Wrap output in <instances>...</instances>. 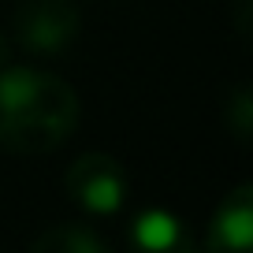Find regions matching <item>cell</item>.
<instances>
[{"label":"cell","mask_w":253,"mask_h":253,"mask_svg":"<svg viewBox=\"0 0 253 253\" xmlns=\"http://www.w3.org/2000/svg\"><path fill=\"white\" fill-rule=\"evenodd\" d=\"M63 186L75 205L89 216H116L126 205V171L108 153H82L67 168Z\"/></svg>","instance_id":"3957f363"},{"label":"cell","mask_w":253,"mask_h":253,"mask_svg":"<svg viewBox=\"0 0 253 253\" xmlns=\"http://www.w3.org/2000/svg\"><path fill=\"white\" fill-rule=\"evenodd\" d=\"M130 242L145 253H179L186 250V227L168 209H145L130 223Z\"/></svg>","instance_id":"5b68a950"},{"label":"cell","mask_w":253,"mask_h":253,"mask_svg":"<svg viewBox=\"0 0 253 253\" xmlns=\"http://www.w3.org/2000/svg\"><path fill=\"white\" fill-rule=\"evenodd\" d=\"M82 116L79 93L60 75L4 63L0 67V149L41 157L75 134Z\"/></svg>","instance_id":"6da1fadb"},{"label":"cell","mask_w":253,"mask_h":253,"mask_svg":"<svg viewBox=\"0 0 253 253\" xmlns=\"http://www.w3.org/2000/svg\"><path fill=\"white\" fill-rule=\"evenodd\" d=\"M82 34L75 0H26L11 15V45L30 56H63Z\"/></svg>","instance_id":"7a4b0ae2"},{"label":"cell","mask_w":253,"mask_h":253,"mask_svg":"<svg viewBox=\"0 0 253 253\" xmlns=\"http://www.w3.org/2000/svg\"><path fill=\"white\" fill-rule=\"evenodd\" d=\"M223 123L235 134V142H250V134H253V89L250 86H238L223 101Z\"/></svg>","instance_id":"52a82bcc"},{"label":"cell","mask_w":253,"mask_h":253,"mask_svg":"<svg viewBox=\"0 0 253 253\" xmlns=\"http://www.w3.org/2000/svg\"><path fill=\"white\" fill-rule=\"evenodd\" d=\"M38 253H108V238L89 223H56L34 238Z\"/></svg>","instance_id":"8992f818"},{"label":"cell","mask_w":253,"mask_h":253,"mask_svg":"<svg viewBox=\"0 0 253 253\" xmlns=\"http://www.w3.org/2000/svg\"><path fill=\"white\" fill-rule=\"evenodd\" d=\"M205 246L212 253H246L253 246V186L238 182L209 220Z\"/></svg>","instance_id":"277c9868"},{"label":"cell","mask_w":253,"mask_h":253,"mask_svg":"<svg viewBox=\"0 0 253 253\" xmlns=\"http://www.w3.org/2000/svg\"><path fill=\"white\" fill-rule=\"evenodd\" d=\"M11 52H15V45H11L8 34L0 30V67H4V63H11Z\"/></svg>","instance_id":"ba28073f"}]
</instances>
